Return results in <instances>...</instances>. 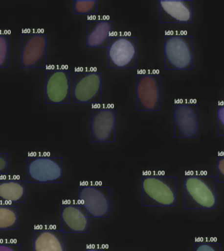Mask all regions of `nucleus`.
Here are the masks:
<instances>
[{
    "label": "nucleus",
    "mask_w": 224,
    "mask_h": 251,
    "mask_svg": "<svg viewBox=\"0 0 224 251\" xmlns=\"http://www.w3.org/2000/svg\"><path fill=\"white\" fill-rule=\"evenodd\" d=\"M218 135L224 136V104L218 107Z\"/></svg>",
    "instance_id": "22"
},
{
    "label": "nucleus",
    "mask_w": 224,
    "mask_h": 251,
    "mask_svg": "<svg viewBox=\"0 0 224 251\" xmlns=\"http://www.w3.org/2000/svg\"><path fill=\"white\" fill-rule=\"evenodd\" d=\"M9 65V35L0 32V68H8Z\"/></svg>",
    "instance_id": "20"
},
{
    "label": "nucleus",
    "mask_w": 224,
    "mask_h": 251,
    "mask_svg": "<svg viewBox=\"0 0 224 251\" xmlns=\"http://www.w3.org/2000/svg\"><path fill=\"white\" fill-rule=\"evenodd\" d=\"M217 207V178L199 172L184 176V208L186 210H214Z\"/></svg>",
    "instance_id": "1"
},
{
    "label": "nucleus",
    "mask_w": 224,
    "mask_h": 251,
    "mask_svg": "<svg viewBox=\"0 0 224 251\" xmlns=\"http://www.w3.org/2000/svg\"><path fill=\"white\" fill-rule=\"evenodd\" d=\"M217 183H224V153L220 154L217 159Z\"/></svg>",
    "instance_id": "23"
},
{
    "label": "nucleus",
    "mask_w": 224,
    "mask_h": 251,
    "mask_svg": "<svg viewBox=\"0 0 224 251\" xmlns=\"http://www.w3.org/2000/svg\"><path fill=\"white\" fill-rule=\"evenodd\" d=\"M34 251H65V233L55 228L34 231Z\"/></svg>",
    "instance_id": "15"
},
{
    "label": "nucleus",
    "mask_w": 224,
    "mask_h": 251,
    "mask_svg": "<svg viewBox=\"0 0 224 251\" xmlns=\"http://www.w3.org/2000/svg\"><path fill=\"white\" fill-rule=\"evenodd\" d=\"M86 251H104V250L99 247H89Z\"/></svg>",
    "instance_id": "26"
},
{
    "label": "nucleus",
    "mask_w": 224,
    "mask_h": 251,
    "mask_svg": "<svg viewBox=\"0 0 224 251\" xmlns=\"http://www.w3.org/2000/svg\"><path fill=\"white\" fill-rule=\"evenodd\" d=\"M143 206H175L177 177L149 172L142 177Z\"/></svg>",
    "instance_id": "2"
},
{
    "label": "nucleus",
    "mask_w": 224,
    "mask_h": 251,
    "mask_svg": "<svg viewBox=\"0 0 224 251\" xmlns=\"http://www.w3.org/2000/svg\"><path fill=\"white\" fill-rule=\"evenodd\" d=\"M165 70H192L194 68V38L185 34L165 36Z\"/></svg>",
    "instance_id": "3"
},
{
    "label": "nucleus",
    "mask_w": 224,
    "mask_h": 251,
    "mask_svg": "<svg viewBox=\"0 0 224 251\" xmlns=\"http://www.w3.org/2000/svg\"><path fill=\"white\" fill-rule=\"evenodd\" d=\"M21 65L22 68H47V34L40 32H22Z\"/></svg>",
    "instance_id": "5"
},
{
    "label": "nucleus",
    "mask_w": 224,
    "mask_h": 251,
    "mask_svg": "<svg viewBox=\"0 0 224 251\" xmlns=\"http://www.w3.org/2000/svg\"><path fill=\"white\" fill-rule=\"evenodd\" d=\"M0 251H22V246L14 242H0Z\"/></svg>",
    "instance_id": "25"
},
{
    "label": "nucleus",
    "mask_w": 224,
    "mask_h": 251,
    "mask_svg": "<svg viewBox=\"0 0 224 251\" xmlns=\"http://www.w3.org/2000/svg\"><path fill=\"white\" fill-rule=\"evenodd\" d=\"M75 15H97L98 1L96 0H75L73 1Z\"/></svg>",
    "instance_id": "19"
},
{
    "label": "nucleus",
    "mask_w": 224,
    "mask_h": 251,
    "mask_svg": "<svg viewBox=\"0 0 224 251\" xmlns=\"http://www.w3.org/2000/svg\"><path fill=\"white\" fill-rule=\"evenodd\" d=\"M136 109L138 111L161 110V76L157 73L136 75Z\"/></svg>",
    "instance_id": "6"
},
{
    "label": "nucleus",
    "mask_w": 224,
    "mask_h": 251,
    "mask_svg": "<svg viewBox=\"0 0 224 251\" xmlns=\"http://www.w3.org/2000/svg\"><path fill=\"white\" fill-rule=\"evenodd\" d=\"M116 140V111L113 107H94L91 110V141L94 143Z\"/></svg>",
    "instance_id": "12"
},
{
    "label": "nucleus",
    "mask_w": 224,
    "mask_h": 251,
    "mask_svg": "<svg viewBox=\"0 0 224 251\" xmlns=\"http://www.w3.org/2000/svg\"><path fill=\"white\" fill-rule=\"evenodd\" d=\"M110 69L136 67L137 40L134 36H112L108 46Z\"/></svg>",
    "instance_id": "7"
},
{
    "label": "nucleus",
    "mask_w": 224,
    "mask_h": 251,
    "mask_svg": "<svg viewBox=\"0 0 224 251\" xmlns=\"http://www.w3.org/2000/svg\"><path fill=\"white\" fill-rule=\"evenodd\" d=\"M192 0H160V23H192Z\"/></svg>",
    "instance_id": "13"
},
{
    "label": "nucleus",
    "mask_w": 224,
    "mask_h": 251,
    "mask_svg": "<svg viewBox=\"0 0 224 251\" xmlns=\"http://www.w3.org/2000/svg\"><path fill=\"white\" fill-rule=\"evenodd\" d=\"M112 32V22L107 19L90 20L87 26L88 48H108Z\"/></svg>",
    "instance_id": "16"
},
{
    "label": "nucleus",
    "mask_w": 224,
    "mask_h": 251,
    "mask_svg": "<svg viewBox=\"0 0 224 251\" xmlns=\"http://www.w3.org/2000/svg\"><path fill=\"white\" fill-rule=\"evenodd\" d=\"M18 206L0 203V230L18 229Z\"/></svg>",
    "instance_id": "18"
},
{
    "label": "nucleus",
    "mask_w": 224,
    "mask_h": 251,
    "mask_svg": "<svg viewBox=\"0 0 224 251\" xmlns=\"http://www.w3.org/2000/svg\"><path fill=\"white\" fill-rule=\"evenodd\" d=\"M0 201L9 204L26 202V182L19 179H0Z\"/></svg>",
    "instance_id": "17"
},
{
    "label": "nucleus",
    "mask_w": 224,
    "mask_h": 251,
    "mask_svg": "<svg viewBox=\"0 0 224 251\" xmlns=\"http://www.w3.org/2000/svg\"><path fill=\"white\" fill-rule=\"evenodd\" d=\"M174 137L198 138L199 105L196 102L178 101L174 105Z\"/></svg>",
    "instance_id": "10"
},
{
    "label": "nucleus",
    "mask_w": 224,
    "mask_h": 251,
    "mask_svg": "<svg viewBox=\"0 0 224 251\" xmlns=\"http://www.w3.org/2000/svg\"><path fill=\"white\" fill-rule=\"evenodd\" d=\"M27 173L28 183H63V159L49 156H29Z\"/></svg>",
    "instance_id": "4"
},
{
    "label": "nucleus",
    "mask_w": 224,
    "mask_h": 251,
    "mask_svg": "<svg viewBox=\"0 0 224 251\" xmlns=\"http://www.w3.org/2000/svg\"><path fill=\"white\" fill-rule=\"evenodd\" d=\"M9 172V154L0 152V175H5Z\"/></svg>",
    "instance_id": "24"
},
{
    "label": "nucleus",
    "mask_w": 224,
    "mask_h": 251,
    "mask_svg": "<svg viewBox=\"0 0 224 251\" xmlns=\"http://www.w3.org/2000/svg\"><path fill=\"white\" fill-rule=\"evenodd\" d=\"M73 101L80 103H101V73L94 71H79L74 73Z\"/></svg>",
    "instance_id": "9"
},
{
    "label": "nucleus",
    "mask_w": 224,
    "mask_h": 251,
    "mask_svg": "<svg viewBox=\"0 0 224 251\" xmlns=\"http://www.w3.org/2000/svg\"><path fill=\"white\" fill-rule=\"evenodd\" d=\"M194 251H222V245L211 241H196Z\"/></svg>",
    "instance_id": "21"
},
{
    "label": "nucleus",
    "mask_w": 224,
    "mask_h": 251,
    "mask_svg": "<svg viewBox=\"0 0 224 251\" xmlns=\"http://www.w3.org/2000/svg\"><path fill=\"white\" fill-rule=\"evenodd\" d=\"M79 201L90 213V218L110 217V187L100 184L82 183Z\"/></svg>",
    "instance_id": "8"
},
{
    "label": "nucleus",
    "mask_w": 224,
    "mask_h": 251,
    "mask_svg": "<svg viewBox=\"0 0 224 251\" xmlns=\"http://www.w3.org/2000/svg\"><path fill=\"white\" fill-rule=\"evenodd\" d=\"M45 103H70V71L68 69L47 68L45 70Z\"/></svg>",
    "instance_id": "11"
},
{
    "label": "nucleus",
    "mask_w": 224,
    "mask_h": 251,
    "mask_svg": "<svg viewBox=\"0 0 224 251\" xmlns=\"http://www.w3.org/2000/svg\"><path fill=\"white\" fill-rule=\"evenodd\" d=\"M61 214V230L63 232L83 233L90 231V213L82 204H63Z\"/></svg>",
    "instance_id": "14"
}]
</instances>
